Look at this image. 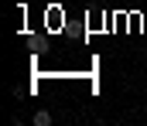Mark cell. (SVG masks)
Listing matches in <instances>:
<instances>
[{
	"instance_id": "cell-1",
	"label": "cell",
	"mask_w": 147,
	"mask_h": 126,
	"mask_svg": "<svg viewBox=\"0 0 147 126\" xmlns=\"http://www.w3.org/2000/svg\"><path fill=\"white\" fill-rule=\"evenodd\" d=\"M51 123V113H48V109H38L34 113V126H48Z\"/></svg>"
}]
</instances>
